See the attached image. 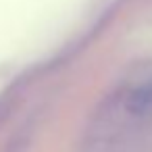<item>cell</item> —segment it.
Returning a JSON list of instances; mask_svg holds the SVG:
<instances>
[{
	"instance_id": "6da1fadb",
	"label": "cell",
	"mask_w": 152,
	"mask_h": 152,
	"mask_svg": "<svg viewBox=\"0 0 152 152\" xmlns=\"http://www.w3.org/2000/svg\"><path fill=\"white\" fill-rule=\"evenodd\" d=\"M121 106L127 117L135 121H146L152 117V69L144 71L142 67L131 73L125 86L119 90Z\"/></svg>"
}]
</instances>
